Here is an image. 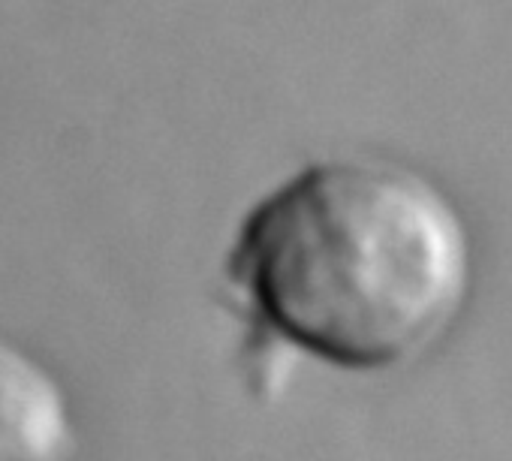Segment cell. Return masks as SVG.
<instances>
[{
    "label": "cell",
    "instance_id": "obj_1",
    "mask_svg": "<svg viewBox=\"0 0 512 461\" xmlns=\"http://www.w3.org/2000/svg\"><path fill=\"white\" fill-rule=\"evenodd\" d=\"M226 272L296 350L347 371H389L437 347L464 314L473 239L425 172L329 157L244 214Z\"/></svg>",
    "mask_w": 512,
    "mask_h": 461
},
{
    "label": "cell",
    "instance_id": "obj_2",
    "mask_svg": "<svg viewBox=\"0 0 512 461\" xmlns=\"http://www.w3.org/2000/svg\"><path fill=\"white\" fill-rule=\"evenodd\" d=\"M73 443L61 380L28 350L0 341V461H67Z\"/></svg>",
    "mask_w": 512,
    "mask_h": 461
}]
</instances>
